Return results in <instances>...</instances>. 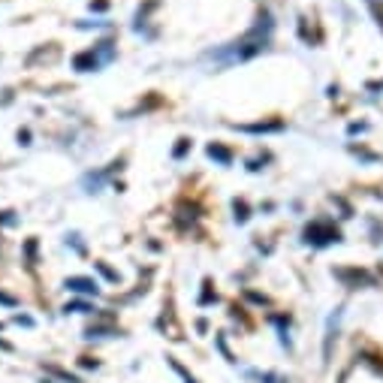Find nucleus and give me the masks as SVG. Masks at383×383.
Segmentation results:
<instances>
[{
  "label": "nucleus",
  "instance_id": "nucleus-1",
  "mask_svg": "<svg viewBox=\"0 0 383 383\" xmlns=\"http://www.w3.org/2000/svg\"><path fill=\"white\" fill-rule=\"evenodd\" d=\"M305 242H314V244H329V242H338V230L332 226H323V224H314L305 230Z\"/></svg>",
  "mask_w": 383,
  "mask_h": 383
},
{
  "label": "nucleus",
  "instance_id": "nucleus-2",
  "mask_svg": "<svg viewBox=\"0 0 383 383\" xmlns=\"http://www.w3.org/2000/svg\"><path fill=\"white\" fill-rule=\"evenodd\" d=\"M67 290H72V293H85V296H97L100 293L97 281H91V278H70Z\"/></svg>",
  "mask_w": 383,
  "mask_h": 383
},
{
  "label": "nucleus",
  "instance_id": "nucleus-3",
  "mask_svg": "<svg viewBox=\"0 0 383 383\" xmlns=\"http://www.w3.org/2000/svg\"><path fill=\"white\" fill-rule=\"evenodd\" d=\"M208 157L217 160V163H224V166H230V163H233V154L226 151V148H221V145H208Z\"/></svg>",
  "mask_w": 383,
  "mask_h": 383
},
{
  "label": "nucleus",
  "instance_id": "nucleus-4",
  "mask_svg": "<svg viewBox=\"0 0 383 383\" xmlns=\"http://www.w3.org/2000/svg\"><path fill=\"white\" fill-rule=\"evenodd\" d=\"M97 67H100V61L94 58V52H91V54H79V58H76V70H81V72L97 70Z\"/></svg>",
  "mask_w": 383,
  "mask_h": 383
},
{
  "label": "nucleus",
  "instance_id": "nucleus-5",
  "mask_svg": "<svg viewBox=\"0 0 383 383\" xmlns=\"http://www.w3.org/2000/svg\"><path fill=\"white\" fill-rule=\"evenodd\" d=\"M235 221H248V208H244V203H235Z\"/></svg>",
  "mask_w": 383,
  "mask_h": 383
},
{
  "label": "nucleus",
  "instance_id": "nucleus-6",
  "mask_svg": "<svg viewBox=\"0 0 383 383\" xmlns=\"http://www.w3.org/2000/svg\"><path fill=\"white\" fill-rule=\"evenodd\" d=\"M172 368H175V371H178V375H181V377H185V383H196L194 377H190V375H187V371H185V368H181V366H178V362H172Z\"/></svg>",
  "mask_w": 383,
  "mask_h": 383
},
{
  "label": "nucleus",
  "instance_id": "nucleus-7",
  "mask_svg": "<svg viewBox=\"0 0 383 383\" xmlns=\"http://www.w3.org/2000/svg\"><path fill=\"white\" fill-rule=\"evenodd\" d=\"M0 305H6V308H15V299H13V296H6V293H0Z\"/></svg>",
  "mask_w": 383,
  "mask_h": 383
},
{
  "label": "nucleus",
  "instance_id": "nucleus-8",
  "mask_svg": "<svg viewBox=\"0 0 383 383\" xmlns=\"http://www.w3.org/2000/svg\"><path fill=\"white\" fill-rule=\"evenodd\" d=\"M100 272H103V275H106L109 281H118V275H115V272H112V269H106V266H103V263H100Z\"/></svg>",
  "mask_w": 383,
  "mask_h": 383
},
{
  "label": "nucleus",
  "instance_id": "nucleus-9",
  "mask_svg": "<svg viewBox=\"0 0 383 383\" xmlns=\"http://www.w3.org/2000/svg\"><path fill=\"white\" fill-rule=\"evenodd\" d=\"M0 350H13V347H9V344H6V341H0Z\"/></svg>",
  "mask_w": 383,
  "mask_h": 383
}]
</instances>
